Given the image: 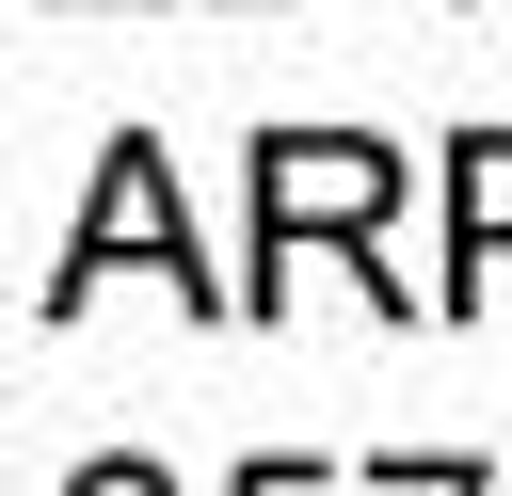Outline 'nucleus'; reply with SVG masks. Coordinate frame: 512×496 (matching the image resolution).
Here are the masks:
<instances>
[{
    "instance_id": "1",
    "label": "nucleus",
    "mask_w": 512,
    "mask_h": 496,
    "mask_svg": "<svg viewBox=\"0 0 512 496\" xmlns=\"http://www.w3.org/2000/svg\"><path fill=\"white\" fill-rule=\"evenodd\" d=\"M400 192H416L400 144H368V128H272L256 144V288L240 304H288V240H384Z\"/></svg>"
},
{
    "instance_id": "2",
    "label": "nucleus",
    "mask_w": 512,
    "mask_h": 496,
    "mask_svg": "<svg viewBox=\"0 0 512 496\" xmlns=\"http://www.w3.org/2000/svg\"><path fill=\"white\" fill-rule=\"evenodd\" d=\"M112 256H160V288H192V304H240V288H208V256H192V224H176V176H160V144H112V160H96V208H80V240H64V288H48V304H96V288H112Z\"/></svg>"
},
{
    "instance_id": "3",
    "label": "nucleus",
    "mask_w": 512,
    "mask_h": 496,
    "mask_svg": "<svg viewBox=\"0 0 512 496\" xmlns=\"http://www.w3.org/2000/svg\"><path fill=\"white\" fill-rule=\"evenodd\" d=\"M512 256V128L448 144V304H480V272Z\"/></svg>"
},
{
    "instance_id": "4",
    "label": "nucleus",
    "mask_w": 512,
    "mask_h": 496,
    "mask_svg": "<svg viewBox=\"0 0 512 496\" xmlns=\"http://www.w3.org/2000/svg\"><path fill=\"white\" fill-rule=\"evenodd\" d=\"M64 496H176V480H160V464H80Z\"/></svg>"
},
{
    "instance_id": "5",
    "label": "nucleus",
    "mask_w": 512,
    "mask_h": 496,
    "mask_svg": "<svg viewBox=\"0 0 512 496\" xmlns=\"http://www.w3.org/2000/svg\"><path fill=\"white\" fill-rule=\"evenodd\" d=\"M240 496H304V480H288V464H256V480H240Z\"/></svg>"
}]
</instances>
